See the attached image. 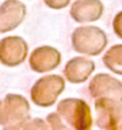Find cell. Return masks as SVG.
<instances>
[{
    "label": "cell",
    "instance_id": "cell-1",
    "mask_svg": "<svg viewBox=\"0 0 122 130\" xmlns=\"http://www.w3.org/2000/svg\"><path fill=\"white\" fill-rule=\"evenodd\" d=\"M30 121V104L23 96L8 93L0 106V126L4 129H22Z\"/></svg>",
    "mask_w": 122,
    "mask_h": 130
},
{
    "label": "cell",
    "instance_id": "cell-2",
    "mask_svg": "<svg viewBox=\"0 0 122 130\" xmlns=\"http://www.w3.org/2000/svg\"><path fill=\"white\" fill-rule=\"evenodd\" d=\"M73 50L84 56H98L104 50L107 45V35L99 27L84 26L72 32Z\"/></svg>",
    "mask_w": 122,
    "mask_h": 130
},
{
    "label": "cell",
    "instance_id": "cell-3",
    "mask_svg": "<svg viewBox=\"0 0 122 130\" xmlns=\"http://www.w3.org/2000/svg\"><path fill=\"white\" fill-rule=\"evenodd\" d=\"M57 114L64 122L65 127L72 129H91L92 115L88 104L81 99H64L57 106Z\"/></svg>",
    "mask_w": 122,
    "mask_h": 130
},
{
    "label": "cell",
    "instance_id": "cell-4",
    "mask_svg": "<svg viewBox=\"0 0 122 130\" xmlns=\"http://www.w3.org/2000/svg\"><path fill=\"white\" fill-rule=\"evenodd\" d=\"M65 89V80L58 75H48L37 80L31 88V100L39 107H50Z\"/></svg>",
    "mask_w": 122,
    "mask_h": 130
},
{
    "label": "cell",
    "instance_id": "cell-5",
    "mask_svg": "<svg viewBox=\"0 0 122 130\" xmlns=\"http://www.w3.org/2000/svg\"><path fill=\"white\" fill-rule=\"evenodd\" d=\"M96 126L100 129H118L122 122V100L114 98H96Z\"/></svg>",
    "mask_w": 122,
    "mask_h": 130
},
{
    "label": "cell",
    "instance_id": "cell-6",
    "mask_svg": "<svg viewBox=\"0 0 122 130\" xmlns=\"http://www.w3.org/2000/svg\"><path fill=\"white\" fill-rule=\"evenodd\" d=\"M28 46L18 35L7 37L0 41V62L6 67H18L27 57Z\"/></svg>",
    "mask_w": 122,
    "mask_h": 130
},
{
    "label": "cell",
    "instance_id": "cell-7",
    "mask_svg": "<svg viewBox=\"0 0 122 130\" xmlns=\"http://www.w3.org/2000/svg\"><path fill=\"white\" fill-rule=\"evenodd\" d=\"M88 91L94 99L96 98H114L122 100V83L115 77L99 73L95 75L89 83Z\"/></svg>",
    "mask_w": 122,
    "mask_h": 130
},
{
    "label": "cell",
    "instance_id": "cell-8",
    "mask_svg": "<svg viewBox=\"0 0 122 130\" xmlns=\"http://www.w3.org/2000/svg\"><path fill=\"white\" fill-rule=\"evenodd\" d=\"M26 16V6L19 0H6L0 6V32L15 30Z\"/></svg>",
    "mask_w": 122,
    "mask_h": 130
},
{
    "label": "cell",
    "instance_id": "cell-9",
    "mask_svg": "<svg viewBox=\"0 0 122 130\" xmlns=\"http://www.w3.org/2000/svg\"><path fill=\"white\" fill-rule=\"evenodd\" d=\"M61 62V54L52 46L37 47L30 56V67L37 73H46L56 69Z\"/></svg>",
    "mask_w": 122,
    "mask_h": 130
},
{
    "label": "cell",
    "instance_id": "cell-10",
    "mask_svg": "<svg viewBox=\"0 0 122 130\" xmlns=\"http://www.w3.org/2000/svg\"><path fill=\"white\" fill-rule=\"evenodd\" d=\"M103 3L100 0H76L71 7V16L75 22H95L103 15Z\"/></svg>",
    "mask_w": 122,
    "mask_h": 130
},
{
    "label": "cell",
    "instance_id": "cell-11",
    "mask_svg": "<svg viewBox=\"0 0 122 130\" xmlns=\"http://www.w3.org/2000/svg\"><path fill=\"white\" fill-rule=\"evenodd\" d=\"M95 71V62L85 57H75L69 60L64 68V76L69 83L80 84L91 76Z\"/></svg>",
    "mask_w": 122,
    "mask_h": 130
},
{
    "label": "cell",
    "instance_id": "cell-12",
    "mask_svg": "<svg viewBox=\"0 0 122 130\" xmlns=\"http://www.w3.org/2000/svg\"><path fill=\"white\" fill-rule=\"evenodd\" d=\"M103 64L115 75H122V45H114L104 53Z\"/></svg>",
    "mask_w": 122,
    "mask_h": 130
},
{
    "label": "cell",
    "instance_id": "cell-13",
    "mask_svg": "<svg viewBox=\"0 0 122 130\" xmlns=\"http://www.w3.org/2000/svg\"><path fill=\"white\" fill-rule=\"evenodd\" d=\"M48 126L49 127H54V129H65L64 122L61 121V118L57 114V111L48 115Z\"/></svg>",
    "mask_w": 122,
    "mask_h": 130
},
{
    "label": "cell",
    "instance_id": "cell-14",
    "mask_svg": "<svg viewBox=\"0 0 122 130\" xmlns=\"http://www.w3.org/2000/svg\"><path fill=\"white\" fill-rule=\"evenodd\" d=\"M113 30H114V32H115V35L119 37V38L122 39V11L118 12V14L114 16Z\"/></svg>",
    "mask_w": 122,
    "mask_h": 130
},
{
    "label": "cell",
    "instance_id": "cell-15",
    "mask_svg": "<svg viewBox=\"0 0 122 130\" xmlns=\"http://www.w3.org/2000/svg\"><path fill=\"white\" fill-rule=\"evenodd\" d=\"M69 3H71V0H45V4H46L48 7L53 8V10H61V8H65Z\"/></svg>",
    "mask_w": 122,
    "mask_h": 130
},
{
    "label": "cell",
    "instance_id": "cell-16",
    "mask_svg": "<svg viewBox=\"0 0 122 130\" xmlns=\"http://www.w3.org/2000/svg\"><path fill=\"white\" fill-rule=\"evenodd\" d=\"M118 129H122V122L119 123V126H118Z\"/></svg>",
    "mask_w": 122,
    "mask_h": 130
},
{
    "label": "cell",
    "instance_id": "cell-17",
    "mask_svg": "<svg viewBox=\"0 0 122 130\" xmlns=\"http://www.w3.org/2000/svg\"><path fill=\"white\" fill-rule=\"evenodd\" d=\"M0 106H2V102H0Z\"/></svg>",
    "mask_w": 122,
    "mask_h": 130
}]
</instances>
